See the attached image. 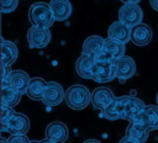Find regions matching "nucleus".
Instances as JSON below:
<instances>
[{
	"label": "nucleus",
	"mask_w": 158,
	"mask_h": 143,
	"mask_svg": "<svg viewBox=\"0 0 158 143\" xmlns=\"http://www.w3.org/2000/svg\"><path fill=\"white\" fill-rule=\"evenodd\" d=\"M52 35L49 28L32 26L27 31V42L30 48H44L49 44Z\"/></svg>",
	"instance_id": "obj_6"
},
{
	"label": "nucleus",
	"mask_w": 158,
	"mask_h": 143,
	"mask_svg": "<svg viewBox=\"0 0 158 143\" xmlns=\"http://www.w3.org/2000/svg\"><path fill=\"white\" fill-rule=\"evenodd\" d=\"M94 64H95V58L81 54L75 63V70L79 76H81L84 79H91Z\"/></svg>",
	"instance_id": "obj_21"
},
{
	"label": "nucleus",
	"mask_w": 158,
	"mask_h": 143,
	"mask_svg": "<svg viewBox=\"0 0 158 143\" xmlns=\"http://www.w3.org/2000/svg\"><path fill=\"white\" fill-rule=\"evenodd\" d=\"M21 95L17 90L9 85L7 81H1V106L14 107L19 104Z\"/></svg>",
	"instance_id": "obj_19"
},
{
	"label": "nucleus",
	"mask_w": 158,
	"mask_h": 143,
	"mask_svg": "<svg viewBox=\"0 0 158 143\" xmlns=\"http://www.w3.org/2000/svg\"><path fill=\"white\" fill-rule=\"evenodd\" d=\"M30 143H40V141H30Z\"/></svg>",
	"instance_id": "obj_33"
},
{
	"label": "nucleus",
	"mask_w": 158,
	"mask_h": 143,
	"mask_svg": "<svg viewBox=\"0 0 158 143\" xmlns=\"http://www.w3.org/2000/svg\"><path fill=\"white\" fill-rule=\"evenodd\" d=\"M19 55L16 44L11 41L1 38V65H11Z\"/></svg>",
	"instance_id": "obj_20"
},
{
	"label": "nucleus",
	"mask_w": 158,
	"mask_h": 143,
	"mask_svg": "<svg viewBox=\"0 0 158 143\" xmlns=\"http://www.w3.org/2000/svg\"><path fill=\"white\" fill-rule=\"evenodd\" d=\"M142 20L143 12L138 4H123L118 10V21L131 28L142 23Z\"/></svg>",
	"instance_id": "obj_3"
},
{
	"label": "nucleus",
	"mask_w": 158,
	"mask_h": 143,
	"mask_svg": "<svg viewBox=\"0 0 158 143\" xmlns=\"http://www.w3.org/2000/svg\"><path fill=\"white\" fill-rule=\"evenodd\" d=\"M63 99H65V91L63 90L62 85H59L56 81H48L46 84L43 95H42V102L49 107L59 105Z\"/></svg>",
	"instance_id": "obj_7"
},
{
	"label": "nucleus",
	"mask_w": 158,
	"mask_h": 143,
	"mask_svg": "<svg viewBox=\"0 0 158 143\" xmlns=\"http://www.w3.org/2000/svg\"><path fill=\"white\" fill-rule=\"evenodd\" d=\"M46 138L53 141L54 143H63L68 138V128L63 122H51L44 131Z\"/></svg>",
	"instance_id": "obj_14"
},
{
	"label": "nucleus",
	"mask_w": 158,
	"mask_h": 143,
	"mask_svg": "<svg viewBox=\"0 0 158 143\" xmlns=\"http://www.w3.org/2000/svg\"><path fill=\"white\" fill-rule=\"evenodd\" d=\"M126 136L132 138L133 141H137L139 143H144L148 139L149 129L143 125H139L136 122H130L128 127L126 128Z\"/></svg>",
	"instance_id": "obj_22"
},
{
	"label": "nucleus",
	"mask_w": 158,
	"mask_h": 143,
	"mask_svg": "<svg viewBox=\"0 0 158 143\" xmlns=\"http://www.w3.org/2000/svg\"><path fill=\"white\" fill-rule=\"evenodd\" d=\"M107 37L114 41H117V42L126 43V42L131 41V27H128L127 25H125L121 21L112 22L109 26Z\"/></svg>",
	"instance_id": "obj_13"
},
{
	"label": "nucleus",
	"mask_w": 158,
	"mask_h": 143,
	"mask_svg": "<svg viewBox=\"0 0 158 143\" xmlns=\"http://www.w3.org/2000/svg\"><path fill=\"white\" fill-rule=\"evenodd\" d=\"M46 81L42 78H33L30 81L26 95L32 100H42V95L46 88Z\"/></svg>",
	"instance_id": "obj_23"
},
{
	"label": "nucleus",
	"mask_w": 158,
	"mask_h": 143,
	"mask_svg": "<svg viewBox=\"0 0 158 143\" xmlns=\"http://www.w3.org/2000/svg\"><path fill=\"white\" fill-rule=\"evenodd\" d=\"M149 5L152 6V9L158 11V0H149Z\"/></svg>",
	"instance_id": "obj_29"
},
{
	"label": "nucleus",
	"mask_w": 158,
	"mask_h": 143,
	"mask_svg": "<svg viewBox=\"0 0 158 143\" xmlns=\"http://www.w3.org/2000/svg\"><path fill=\"white\" fill-rule=\"evenodd\" d=\"M28 20L32 23V26L49 28L54 22V17L49 7V4L33 2L28 10Z\"/></svg>",
	"instance_id": "obj_1"
},
{
	"label": "nucleus",
	"mask_w": 158,
	"mask_h": 143,
	"mask_svg": "<svg viewBox=\"0 0 158 143\" xmlns=\"http://www.w3.org/2000/svg\"><path fill=\"white\" fill-rule=\"evenodd\" d=\"M83 143H101V142H99V141H96V139H86V141H84Z\"/></svg>",
	"instance_id": "obj_31"
},
{
	"label": "nucleus",
	"mask_w": 158,
	"mask_h": 143,
	"mask_svg": "<svg viewBox=\"0 0 158 143\" xmlns=\"http://www.w3.org/2000/svg\"><path fill=\"white\" fill-rule=\"evenodd\" d=\"M130 122H136V123L143 125L149 131L157 129L158 128V106H154V105L146 106L144 110L139 115H137L133 120H131Z\"/></svg>",
	"instance_id": "obj_10"
},
{
	"label": "nucleus",
	"mask_w": 158,
	"mask_h": 143,
	"mask_svg": "<svg viewBox=\"0 0 158 143\" xmlns=\"http://www.w3.org/2000/svg\"><path fill=\"white\" fill-rule=\"evenodd\" d=\"M11 72L12 70L10 69V65H1V81L6 80L11 74Z\"/></svg>",
	"instance_id": "obj_27"
},
{
	"label": "nucleus",
	"mask_w": 158,
	"mask_h": 143,
	"mask_svg": "<svg viewBox=\"0 0 158 143\" xmlns=\"http://www.w3.org/2000/svg\"><path fill=\"white\" fill-rule=\"evenodd\" d=\"M120 143H139V142H137V141H133L132 138H130V137H127V136H125L123 138H121V141H120Z\"/></svg>",
	"instance_id": "obj_28"
},
{
	"label": "nucleus",
	"mask_w": 158,
	"mask_h": 143,
	"mask_svg": "<svg viewBox=\"0 0 158 143\" xmlns=\"http://www.w3.org/2000/svg\"><path fill=\"white\" fill-rule=\"evenodd\" d=\"M125 43L114 41L111 38H106L105 39V44L104 48L101 51V53L95 58V60H105V62H114L121 57H123L125 54Z\"/></svg>",
	"instance_id": "obj_4"
},
{
	"label": "nucleus",
	"mask_w": 158,
	"mask_h": 143,
	"mask_svg": "<svg viewBox=\"0 0 158 143\" xmlns=\"http://www.w3.org/2000/svg\"><path fill=\"white\" fill-rule=\"evenodd\" d=\"M30 129V121L23 113H15L9 123L1 129L2 132H9L11 134H26Z\"/></svg>",
	"instance_id": "obj_11"
},
{
	"label": "nucleus",
	"mask_w": 158,
	"mask_h": 143,
	"mask_svg": "<svg viewBox=\"0 0 158 143\" xmlns=\"http://www.w3.org/2000/svg\"><path fill=\"white\" fill-rule=\"evenodd\" d=\"M120 97L122 104V115H121L122 120H128V121L133 120L146 107L143 101L139 100L138 97L135 96H120Z\"/></svg>",
	"instance_id": "obj_8"
},
{
	"label": "nucleus",
	"mask_w": 158,
	"mask_h": 143,
	"mask_svg": "<svg viewBox=\"0 0 158 143\" xmlns=\"http://www.w3.org/2000/svg\"><path fill=\"white\" fill-rule=\"evenodd\" d=\"M4 81H7L10 86H12L15 90H17L20 94H26L27 88L30 85V76L26 72L22 70H12L9 78Z\"/></svg>",
	"instance_id": "obj_15"
},
{
	"label": "nucleus",
	"mask_w": 158,
	"mask_h": 143,
	"mask_svg": "<svg viewBox=\"0 0 158 143\" xmlns=\"http://www.w3.org/2000/svg\"><path fill=\"white\" fill-rule=\"evenodd\" d=\"M104 44H105V39L102 37L90 36L83 43V54L96 58L101 53V51L104 48Z\"/></svg>",
	"instance_id": "obj_18"
},
{
	"label": "nucleus",
	"mask_w": 158,
	"mask_h": 143,
	"mask_svg": "<svg viewBox=\"0 0 158 143\" xmlns=\"http://www.w3.org/2000/svg\"><path fill=\"white\" fill-rule=\"evenodd\" d=\"M19 5V0H1V11L4 14L12 12Z\"/></svg>",
	"instance_id": "obj_26"
},
{
	"label": "nucleus",
	"mask_w": 158,
	"mask_h": 143,
	"mask_svg": "<svg viewBox=\"0 0 158 143\" xmlns=\"http://www.w3.org/2000/svg\"><path fill=\"white\" fill-rule=\"evenodd\" d=\"M65 102L73 110H83L91 102V92L84 85H72L65 91Z\"/></svg>",
	"instance_id": "obj_2"
},
{
	"label": "nucleus",
	"mask_w": 158,
	"mask_h": 143,
	"mask_svg": "<svg viewBox=\"0 0 158 143\" xmlns=\"http://www.w3.org/2000/svg\"><path fill=\"white\" fill-rule=\"evenodd\" d=\"M0 143H9V141L5 138H0Z\"/></svg>",
	"instance_id": "obj_32"
},
{
	"label": "nucleus",
	"mask_w": 158,
	"mask_h": 143,
	"mask_svg": "<svg viewBox=\"0 0 158 143\" xmlns=\"http://www.w3.org/2000/svg\"><path fill=\"white\" fill-rule=\"evenodd\" d=\"M49 7L54 21H65L72 14V4L69 0H51Z\"/></svg>",
	"instance_id": "obj_17"
},
{
	"label": "nucleus",
	"mask_w": 158,
	"mask_h": 143,
	"mask_svg": "<svg viewBox=\"0 0 158 143\" xmlns=\"http://www.w3.org/2000/svg\"><path fill=\"white\" fill-rule=\"evenodd\" d=\"M152 39V30L146 23H139L131 28V41L136 46H146Z\"/></svg>",
	"instance_id": "obj_16"
},
{
	"label": "nucleus",
	"mask_w": 158,
	"mask_h": 143,
	"mask_svg": "<svg viewBox=\"0 0 158 143\" xmlns=\"http://www.w3.org/2000/svg\"><path fill=\"white\" fill-rule=\"evenodd\" d=\"M122 115V104H121V97H115L104 110H102V116L110 121H115L121 118Z\"/></svg>",
	"instance_id": "obj_24"
},
{
	"label": "nucleus",
	"mask_w": 158,
	"mask_h": 143,
	"mask_svg": "<svg viewBox=\"0 0 158 143\" xmlns=\"http://www.w3.org/2000/svg\"><path fill=\"white\" fill-rule=\"evenodd\" d=\"M156 101H157V106H158V94H157V96H156Z\"/></svg>",
	"instance_id": "obj_34"
},
{
	"label": "nucleus",
	"mask_w": 158,
	"mask_h": 143,
	"mask_svg": "<svg viewBox=\"0 0 158 143\" xmlns=\"http://www.w3.org/2000/svg\"><path fill=\"white\" fill-rule=\"evenodd\" d=\"M16 112L12 110V107H6V106H1V129L9 123V121L12 118V116Z\"/></svg>",
	"instance_id": "obj_25"
},
{
	"label": "nucleus",
	"mask_w": 158,
	"mask_h": 143,
	"mask_svg": "<svg viewBox=\"0 0 158 143\" xmlns=\"http://www.w3.org/2000/svg\"><path fill=\"white\" fill-rule=\"evenodd\" d=\"M116 78V72L112 62L105 60H95L93 67L91 79L96 83H107Z\"/></svg>",
	"instance_id": "obj_5"
},
{
	"label": "nucleus",
	"mask_w": 158,
	"mask_h": 143,
	"mask_svg": "<svg viewBox=\"0 0 158 143\" xmlns=\"http://www.w3.org/2000/svg\"><path fill=\"white\" fill-rule=\"evenodd\" d=\"M115 99L114 92L105 86H99L91 92V104L96 110H104Z\"/></svg>",
	"instance_id": "obj_12"
},
{
	"label": "nucleus",
	"mask_w": 158,
	"mask_h": 143,
	"mask_svg": "<svg viewBox=\"0 0 158 143\" xmlns=\"http://www.w3.org/2000/svg\"><path fill=\"white\" fill-rule=\"evenodd\" d=\"M112 63L115 67L116 78H118V80L121 83H125V80L132 78L136 73V63L131 57L123 55V57L114 60Z\"/></svg>",
	"instance_id": "obj_9"
},
{
	"label": "nucleus",
	"mask_w": 158,
	"mask_h": 143,
	"mask_svg": "<svg viewBox=\"0 0 158 143\" xmlns=\"http://www.w3.org/2000/svg\"><path fill=\"white\" fill-rule=\"evenodd\" d=\"M120 1H122L123 4H138V1L141 0H120Z\"/></svg>",
	"instance_id": "obj_30"
}]
</instances>
